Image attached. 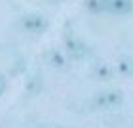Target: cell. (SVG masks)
Here are the masks:
<instances>
[{
	"label": "cell",
	"instance_id": "4",
	"mask_svg": "<svg viewBox=\"0 0 133 128\" xmlns=\"http://www.w3.org/2000/svg\"><path fill=\"white\" fill-rule=\"evenodd\" d=\"M105 10L112 11L116 15L129 14L133 10V0H105Z\"/></svg>",
	"mask_w": 133,
	"mask_h": 128
},
{
	"label": "cell",
	"instance_id": "5",
	"mask_svg": "<svg viewBox=\"0 0 133 128\" xmlns=\"http://www.w3.org/2000/svg\"><path fill=\"white\" fill-rule=\"evenodd\" d=\"M93 75L97 77L99 80H110L112 78V67L108 63H105V61H99L93 67Z\"/></svg>",
	"mask_w": 133,
	"mask_h": 128
},
{
	"label": "cell",
	"instance_id": "10",
	"mask_svg": "<svg viewBox=\"0 0 133 128\" xmlns=\"http://www.w3.org/2000/svg\"><path fill=\"white\" fill-rule=\"evenodd\" d=\"M6 86H8V82H6V77H2V75H0V96L4 94Z\"/></svg>",
	"mask_w": 133,
	"mask_h": 128
},
{
	"label": "cell",
	"instance_id": "8",
	"mask_svg": "<svg viewBox=\"0 0 133 128\" xmlns=\"http://www.w3.org/2000/svg\"><path fill=\"white\" fill-rule=\"evenodd\" d=\"M46 61L51 67H55V69H61V67H65V56L57 50H50L46 54Z\"/></svg>",
	"mask_w": 133,
	"mask_h": 128
},
{
	"label": "cell",
	"instance_id": "6",
	"mask_svg": "<svg viewBox=\"0 0 133 128\" xmlns=\"http://www.w3.org/2000/svg\"><path fill=\"white\" fill-rule=\"evenodd\" d=\"M116 69L122 77H133V57H129V56L120 57L116 63Z\"/></svg>",
	"mask_w": 133,
	"mask_h": 128
},
{
	"label": "cell",
	"instance_id": "9",
	"mask_svg": "<svg viewBox=\"0 0 133 128\" xmlns=\"http://www.w3.org/2000/svg\"><path fill=\"white\" fill-rule=\"evenodd\" d=\"M86 8L91 14H99L105 10V0H86Z\"/></svg>",
	"mask_w": 133,
	"mask_h": 128
},
{
	"label": "cell",
	"instance_id": "1",
	"mask_svg": "<svg viewBox=\"0 0 133 128\" xmlns=\"http://www.w3.org/2000/svg\"><path fill=\"white\" fill-rule=\"evenodd\" d=\"M122 103V94L118 90H105V92L95 94L93 97V105L97 109H112L118 107Z\"/></svg>",
	"mask_w": 133,
	"mask_h": 128
},
{
	"label": "cell",
	"instance_id": "2",
	"mask_svg": "<svg viewBox=\"0 0 133 128\" xmlns=\"http://www.w3.org/2000/svg\"><path fill=\"white\" fill-rule=\"evenodd\" d=\"M21 27L25 29V31H29V33L38 34L42 31H46L48 19H46L44 15H40V14H31V15H25L21 19Z\"/></svg>",
	"mask_w": 133,
	"mask_h": 128
},
{
	"label": "cell",
	"instance_id": "7",
	"mask_svg": "<svg viewBox=\"0 0 133 128\" xmlns=\"http://www.w3.org/2000/svg\"><path fill=\"white\" fill-rule=\"evenodd\" d=\"M25 88H27V92L31 96H36V94L42 92V88H44V80H42L40 75H32V77H29Z\"/></svg>",
	"mask_w": 133,
	"mask_h": 128
},
{
	"label": "cell",
	"instance_id": "3",
	"mask_svg": "<svg viewBox=\"0 0 133 128\" xmlns=\"http://www.w3.org/2000/svg\"><path fill=\"white\" fill-rule=\"evenodd\" d=\"M65 48L66 52L72 54V56H84V54L88 52V46L82 42V38H78L76 34H66L65 36Z\"/></svg>",
	"mask_w": 133,
	"mask_h": 128
}]
</instances>
